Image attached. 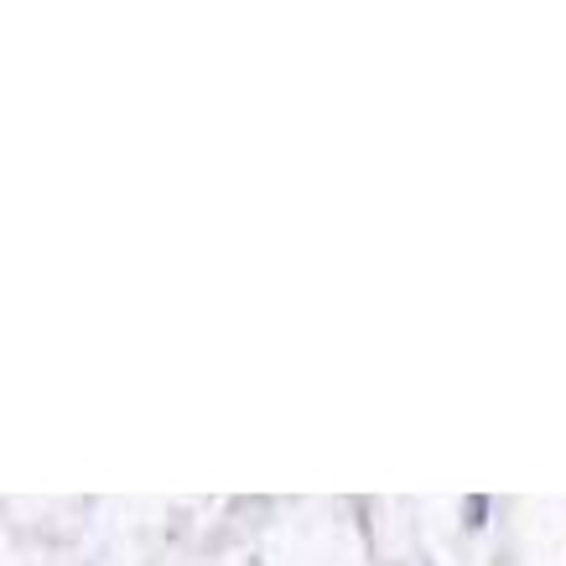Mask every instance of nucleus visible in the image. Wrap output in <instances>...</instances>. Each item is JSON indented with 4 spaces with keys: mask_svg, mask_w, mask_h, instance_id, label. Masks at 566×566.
I'll list each match as a JSON object with an SVG mask.
<instances>
[{
    "mask_svg": "<svg viewBox=\"0 0 566 566\" xmlns=\"http://www.w3.org/2000/svg\"><path fill=\"white\" fill-rule=\"evenodd\" d=\"M483 515H489V499H468V525H483Z\"/></svg>",
    "mask_w": 566,
    "mask_h": 566,
    "instance_id": "obj_1",
    "label": "nucleus"
}]
</instances>
